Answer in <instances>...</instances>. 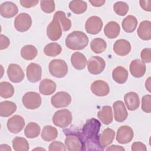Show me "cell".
Returning a JSON list of instances; mask_svg holds the SVG:
<instances>
[{"label": "cell", "instance_id": "32", "mask_svg": "<svg viewBox=\"0 0 151 151\" xmlns=\"http://www.w3.org/2000/svg\"><path fill=\"white\" fill-rule=\"evenodd\" d=\"M40 131L41 128L39 124L35 122H30L26 126L24 133L27 138L34 139L39 136Z\"/></svg>", "mask_w": 151, "mask_h": 151}, {"label": "cell", "instance_id": "14", "mask_svg": "<svg viewBox=\"0 0 151 151\" xmlns=\"http://www.w3.org/2000/svg\"><path fill=\"white\" fill-rule=\"evenodd\" d=\"M25 124V120L22 116L14 115L8 120L6 126L11 133H18L24 129Z\"/></svg>", "mask_w": 151, "mask_h": 151}, {"label": "cell", "instance_id": "6", "mask_svg": "<svg viewBox=\"0 0 151 151\" xmlns=\"http://www.w3.org/2000/svg\"><path fill=\"white\" fill-rule=\"evenodd\" d=\"M22 101L25 108L34 110L38 109L41 106L42 100L40 95L38 93L29 91L23 96Z\"/></svg>", "mask_w": 151, "mask_h": 151}, {"label": "cell", "instance_id": "26", "mask_svg": "<svg viewBox=\"0 0 151 151\" xmlns=\"http://www.w3.org/2000/svg\"><path fill=\"white\" fill-rule=\"evenodd\" d=\"M120 31V25L115 21L109 22L104 28V33L105 35L110 39L116 38L119 35Z\"/></svg>", "mask_w": 151, "mask_h": 151}, {"label": "cell", "instance_id": "43", "mask_svg": "<svg viewBox=\"0 0 151 151\" xmlns=\"http://www.w3.org/2000/svg\"><path fill=\"white\" fill-rule=\"evenodd\" d=\"M48 150L50 151H56V150H66L65 146L59 141H54L50 143L49 145Z\"/></svg>", "mask_w": 151, "mask_h": 151}, {"label": "cell", "instance_id": "28", "mask_svg": "<svg viewBox=\"0 0 151 151\" xmlns=\"http://www.w3.org/2000/svg\"><path fill=\"white\" fill-rule=\"evenodd\" d=\"M97 117L106 125L110 124L113 121L112 109L110 106H104L98 111Z\"/></svg>", "mask_w": 151, "mask_h": 151}, {"label": "cell", "instance_id": "38", "mask_svg": "<svg viewBox=\"0 0 151 151\" xmlns=\"http://www.w3.org/2000/svg\"><path fill=\"white\" fill-rule=\"evenodd\" d=\"M13 149L15 151H27L29 150V143L26 139L17 136L12 142Z\"/></svg>", "mask_w": 151, "mask_h": 151}, {"label": "cell", "instance_id": "36", "mask_svg": "<svg viewBox=\"0 0 151 151\" xmlns=\"http://www.w3.org/2000/svg\"><path fill=\"white\" fill-rule=\"evenodd\" d=\"M90 48L94 52L100 54L106 50L107 48V43L103 39L101 38H96L91 41Z\"/></svg>", "mask_w": 151, "mask_h": 151}, {"label": "cell", "instance_id": "25", "mask_svg": "<svg viewBox=\"0 0 151 151\" xmlns=\"http://www.w3.org/2000/svg\"><path fill=\"white\" fill-rule=\"evenodd\" d=\"M56 87L57 86L54 81L48 78H45L40 83L39 91L42 95L48 96L55 92Z\"/></svg>", "mask_w": 151, "mask_h": 151}, {"label": "cell", "instance_id": "45", "mask_svg": "<svg viewBox=\"0 0 151 151\" xmlns=\"http://www.w3.org/2000/svg\"><path fill=\"white\" fill-rule=\"evenodd\" d=\"M10 44L9 39L5 35L1 34L0 35V50H2L8 47Z\"/></svg>", "mask_w": 151, "mask_h": 151}, {"label": "cell", "instance_id": "15", "mask_svg": "<svg viewBox=\"0 0 151 151\" xmlns=\"http://www.w3.org/2000/svg\"><path fill=\"white\" fill-rule=\"evenodd\" d=\"M42 76L41 67L34 63H30L27 67V77L29 81L36 83L40 81Z\"/></svg>", "mask_w": 151, "mask_h": 151}, {"label": "cell", "instance_id": "29", "mask_svg": "<svg viewBox=\"0 0 151 151\" xmlns=\"http://www.w3.org/2000/svg\"><path fill=\"white\" fill-rule=\"evenodd\" d=\"M17 105L11 101H4L0 103V116L9 117L17 110Z\"/></svg>", "mask_w": 151, "mask_h": 151}, {"label": "cell", "instance_id": "3", "mask_svg": "<svg viewBox=\"0 0 151 151\" xmlns=\"http://www.w3.org/2000/svg\"><path fill=\"white\" fill-rule=\"evenodd\" d=\"M66 137L65 145L69 151H80L83 150V143L80 136L78 130H71L70 129L63 130Z\"/></svg>", "mask_w": 151, "mask_h": 151}, {"label": "cell", "instance_id": "39", "mask_svg": "<svg viewBox=\"0 0 151 151\" xmlns=\"http://www.w3.org/2000/svg\"><path fill=\"white\" fill-rule=\"evenodd\" d=\"M14 94V88L13 86L7 81L0 83V96L4 99L11 97Z\"/></svg>", "mask_w": 151, "mask_h": 151}, {"label": "cell", "instance_id": "9", "mask_svg": "<svg viewBox=\"0 0 151 151\" xmlns=\"http://www.w3.org/2000/svg\"><path fill=\"white\" fill-rule=\"evenodd\" d=\"M62 28L57 18L53 17L52 21L47 27L46 33L48 38L51 41L59 40L62 35Z\"/></svg>", "mask_w": 151, "mask_h": 151}, {"label": "cell", "instance_id": "12", "mask_svg": "<svg viewBox=\"0 0 151 151\" xmlns=\"http://www.w3.org/2000/svg\"><path fill=\"white\" fill-rule=\"evenodd\" d=\"M103 27V21L97 16H91L89 17L85 24V28L87 33L96 35L99 33Z\"/></svg>", "mask_w": 151, "mask_h": 151}, {"label": "cell", "instance_id": "53", "mask_svg": "<svg viewBox=\"0 0 151 151\" xmlns=\"http://www.w3.org/2000/svg\"><path fill=\"white\" fill-rule=\"evenodd\" d=\"M39 149H41V150H45V149H43V148H35V149H34V150H39Z\"/></svg>", "mask_w": 151, "mask_h": 151}, {"label": "cell", "instance_id": "22", "mask_svg": "<svg viewBox=\"0 0 151 151\" xmlns=\"http://www.w3.org/2000/svg\"><path fill=\"white\" fill-rule=\"evenodd\" d=\"M115 132L110 128H106L99 134V143L103 150L113 142Z\"/></svg>", "mask_w": 151, "mask_h": 151}, {"label": "cell", "instance_id": "13", "mask_svg": "<svg viewBox=\"0 0 151 151\" xmlns=\"http://www.w3.org/2000/svg\"><path fill=\"white\" fill-rule=\"evenodd\" d=\"M133 136V130L130 126H122L117 130L116 140L120 144H126L132 140Z\"/></svg>", "mask_w": 151, "mask_h": 151}, {"label": "cell", "instance_id": "40", "mask_svg": "<svg viewBox=\"0 0 151 151\" xmlns=\"http://www.w3.org/2000/svg\"><path fill=\"white\" fill-rule=\"evenodd\" d=\"M113 9L118 15L124 16L129 11V5L124 2L118 1L114 4Z\"/></svg>", "mask_w": 151, "mask_h": 151}, {"label": "cell", "instance_id": "20", "mask_svg": "<svg viewBox=\"0 0 151 151\" xmlns=\"http://www.w3.org/2000/svg\"><path fill=\"white\" fill-rule=\"evenodd\" d=\"M113 51L118 55L125 56L131 51L130 43L124 39L118 40L114 44Z\"/></svg>", "mask_w": 151, "mask_h": 151}, {"label": "cell", "instance_id": "23", "mask_svg": "<svg viewBox=\"0 0 151 151\" xmlns=\"http://www.w3.org/2000/svg\"><path fill=\"white\" fill-rule=\"evenodd\" d=\"M137 35L139 38L145 41L151 39V22L150 21L145 20L140 22L137 28Z\"/></svg>", "mask_w": 151, "mask_h": 151}, {"label": "cell", "instance_id": "33", "mask_svg": "<svg viewBox=\"0 0 151 151\" xmlns=\"http://www.w3.org/2000/svg\"><path fill=\"white\" fill-rule=\"evenodd\" d=\"M38 53L37 49L32 45H26L21 50V55L26 60H32L35 58Z\"/></svg>", "mask_w": 151, "mask_h": 151}, {"label": "cell", "instance_id": "37", "mask_svg": "<svg viewBox=\"0 0 151 151\" xmlns=\"http://www.w3.org/2000/svg\"><path fill=\"white\" fill-rule=\"evenodd\" d=\"M62 51V47L57 42H51L46 45L44 48V54L49 57L58 55Z\"/></svg>", "mask_w": 151, "mask_h": 151}, {"label": "cell", "instance_id": "27", "mask_svg": "<svg viewBox=\"0 0 151 151\" xmlns=\"http://www.w3.org/2000/svg\"><path fill=\"white\" fill-rule=\"evenodd\" d=\"M112 78L118 84L124 83L128 78V71L123 67L118 66L112 71Z\"/></svg>", "mask_w": 151, "mask_h": 151}, {"label": "cell", "instance_id": "30", "mask_svg": "<svg viewBox=\"0 0 151 151\" xmlns=\"http://www.w3.org/2000/svg\"><path fill=\"white\" fill-rule=\"evenodd\" d=\"M122 25L125 32L131 33L136 29L137 25V20L134 16L128 15L123 20Z\"/></svg>", "mask_w": 151, "mask_h": 151}, {"label": "cell", "instance_id": "8", "mask_svg": "<svg viewBox=\"0 0 151 151\" xmlns=\"http://www.w3.org/2000/svg\"><path fill=\"white\" fill-rule=\"evenodd\" d=\"M32 25V19L27 13H20L15 18L14 27L19 32H24L28 31Z\"/></svg>", "mask_w": 151, "mask_h": 151}, {"label": "cell", "instance_id": "17", "mask_svg": "<svg viewBox=\"0 0 151 151\" xmlns=\"http://www.w3.org/2000/svg\"><path fill=\"white\" fill-rule=\"evenodd\" d=\"M114 119L117 122H123L126 120L128 113L124 103L121 100L116 101L113 104Z\"/></svg>", "mask_w": 151, "mask_h": 151}, {"label": "cell", "instance_id": "51", "mask_svg": "<svg viewBox=\"0 0 151 151\" xmlns=\"http://www.w3.org/2000/svg\"><path fill=\"white\" fill-rule=\"evenodd\" d=\"M0 150H1V151H2V150L11 151V148L8 145L3 144V145H0Z\"/></svg>", "mask_w": 151, "mask_h": 151}, {"label": "cell", "instance_id": "16", "mask_svg": "<svg viewBox=\"0 0 151 151\" xmlns=\"http://www.w3.org/2000/svg\"><path fill=\"white\" fill-rule=\"evenodd\" d=\"M90 88L94 95L99 97L106 96L110 92L109 84L106 81L101 80L94 81L91 84Z\"/></svg>", "mask_w": 151, "mask_h": 151}, {"label": "cell", "instance_id": "4", "mask_svg": "<svg viewBox=\"0 0 151 151\" xmlns=\"http://www.w3.org/2000/svg\"><path fill=\"white\" fill-rule=\"evenodd\" d=\"M50 73L57 78L64 77L68 73V66L65 61L61 59H54L49 63Z\"/></svg>", "mask_w": 151, "mask_h": 151}, {"label": "cell", "instance_id": "19", "mask_svg": "<svg viewBox=\"0 0 151 151\" xmlns=\"http://www.w3.org/2000/svg\"><path fill=\"white\" fill-rule=\"evenodd\" d=\"M18 12L17 6L12 2H4L0 5V14L4 18H12L17 15Z\"/></svg>", "mask_w": 151, "mask_h": 151}, {"label": "cell", "instance_id": "18", "mask_svg": "<svg viewBox=\"0 0 151 151\" xmlns=\"http://www.w3.org/2000/svg\"><path fill=\"white\" fill-rule=\"evenodd\" d=\"M129 70L133 77L136 78L142 77L146 73L145 63L139 59L134 60L130 63Z\"/></svg>", "mask_w": 151, "mask_h": 151}, {"label": "cell", "instance_id": "31", "mask_svg": "<svg viewBox=\"0 0 151 151\" xmlns=\"http://www.w3.org/2000/svg\"><path fill=\"white\" fill-rule=\"evenodd\" d=\"M58 131L56 128L50 126H45L41 132V138L46 142H51L57 138Z\"/></svg>", "mask_w": 151, "mask_h": 151}, {"label": "cell", "instance_id": "21", "mask_svg": "<svg viewBox=\"0 0 151 151\" xmlns=\"http://www.w3.org/2000/svg\"><path fill=\"white\" fill-rule=\"evenodd\" d=\"M124 100L128 110L134 111L139 108L140 99L136 93L131 91L126 93L124 96Z\"/></svg>", "mask_w": 151, "mask_h": 151}, {"label": "cell", "instance_id": "35", "mask_svg": "<svg viewBox=\"0 0 151 151\" xmlns=\"http://www.w3.org/2000/svg\"><path fill=\"white\" fill-rule=\"evenodd\" d=\"M54 17L57 18L61 26L62 29L64 31H68L71 27V20L68 18L64 12L61 11H57L54 15Z\"/></svg>", "mask_w": 151, "mask_h": 151}, {"label": "cell", "instance_id": "5", "mask_svg": "<svg viewBox=\"0 0 151 151\" xmlns=\"http://www.w3.org/2000/svg\"><path fill=\"white\" fill-rule=\"evenodd\" d=\"M71 113L67 109H61L55 112L52 117L54 124L60 128L68 127L72 122Z\"/></svg>", "mask_w": 151, "mask_h": 151}, {"label": "cell", "instance_id": "49", "mask_svg": "<svg viewBox=\"0 0 151 151\" xmlns=\"http://www.w3.org/2000/svg\"><path fill=\"white\" fill-rule=\"evenodd\" d=\"M104 0H90L89 2L93 6L96 7L101 6L105 3Z\"/></svg>", "mask_w": 151, "mask_h": 151}, {"label": "cell", "instance_id": "48", "mask_svg": "<svg viewBox=\"0 0 151 151\" xmlns=\"http://www.w3.org/2000/svg\"><path fill=\"white\" fill-rule=\"evenodd\" d=\"M140 5L141 8L146 11L150 12L151 11V1H139Z\"/></svg>", "mask_w": 151, "mask_h": 151}, {"label": "cell", "instance_id": "41", "mask_svg": "<svg viewBox=\"0 0 151 151\" xmlns=\"http://www.w3.org/2000/svg\"><path fill=\"white\" fill-rule=\"evenodd\" d=\"M40 6L43 12L50 14L55 10V2L54 1H41Z\"/></svg>", "mask_w": 151, "mask_h": 151}, {"label": "cell", "instance_id": "42", "mask_svg": "<svg viewBox=\"0 0 151 151\" xmlns=\"http://www.w3.org/2000/svg\"><path fill=\"white\" fill-rule=\"evenodd\" d=\"M142 109L145 113L151 112V96L147 94L142 99Z\"/></svg>", "mask_w": 151, "mask_h": 151}, {"label": "cell", "instance_id": "7", "mask_svg": "<svg viewBox=\"0 0 151 151\" xmlns=\"http://www.w3.org/2000/svg\"><path fill=\"white\" fill-rule=\"evenodd\" d=\"M88 71L92 74L97 75L101 73L106 67L103 58L99 56H93L87 61Z\"/></svg>", "mask_w": 151, "mask_h": 151}, {"label": "cell", "instance_id": "10", "mask_svg": "<svg viewBox=\"0 0 151 151\" xmlns=\"http://www.w3.org/2000/svg\"><path fill=\"white\" fill-rule=\"evenodd\" d=\"M71 101V96L65 91H59L51 98V103L55 108H63L68 106Z\"/></svg>", "mask_w": 151, "mask_h": 151}, {"label": "cell", "instance_id": "52", "mask_svg": "<svg viewBox=\"0 0 151 151\" xmlns=\"http://www.w3.org/2000/svg\"><path fill=\"white\" fill-rule=\"evenodd\" d=\"M145 87L147 90L150 92V77H149L145 82Z\"/></svg>", "mask_w": 151, "mask_h": 151}, {"label": "cell", "instance_id": "24", "mask_svg": "<svg viewBox=\"0 0 151 151\" xmlns=\"http://www.w3.org/2000/svg\"><path fill=\"white\" fill-rule=\"evenodd\" d=\"M71 63L75 69L81 70L84 69L86 67L87 60L83 53L75 52L71 57Z\"/></svg>", "mask_w": 151, "mask_h": 151}, {"label": "cell", "instance_id": "47", "mask_svg": "<svg viewBox=\"0 0 151 151\" xmlns=\"http://www.w3.org/2000/svg\"><path fill=\"white\" fill-rule=\"evenodd\" d=\"M38 0H21L19 1L21 5L24 7V8H31L33 6H35L37 5V4L38 3Z\"/></svg>", "mask_w": 151, "mask_h": 151}, {"label": "cell", "instance_id": "50", "mask_svg": "<svg viewBox=\"0 0 151 151\" xmlns=\"http://www.w3.org/2000/svg\"><path fill=\"white\" fill-rule=\"evenodd\" d=\"M106 150H118V151H120V150H125L124 148L122 146H117V145H111L110 147H107L106 149Z\"/></svg>", "mask_w": 151, "mask_h": 151}, {"label": "cell", "instance_id": "34", "mask_svg": "<svg viewBox=\"0 0 151 151\" xmlns=\"http://www.w3.org/2000/svg\"><path fill=\"white\" fill-rule=\"evenodd\" d=\"M70 9L76 14H81L84 13L87 9V4L84 1L74 0L69 3Z\"/></svg>", "mask_w": 151, "mask_h": 151}, {"label": "cell", "instance_id": "44", "mask_svg": "<svg viewBox=\"0 0 151 151\" xmlns=\"http://www.w3.org/2000/svg\"><path fill=\"white\" fill-rule=\"evenodd\" d=\"M142 61L144 63H149L151 61V49L150 48H144L140 53Z\"/></svg>", "mask_w": 151, "mask_h": 151}, {"label": "cell", "instance_id": "1", "mask_svg": "<svg viewBox=\"0 0 151 151\" xmlns=\"http://www.w3.org/2000/svg\"><path fill=\"white\" fill-rule=\"evenodd\" d=\"M100 122L96 119H88L80 132L83 143V150H103L99 143Z\"/></svg>", "mask_w": 151, "mask_h": 151}, {"label": "cell", "instance_id": "2", "mask_svg": "<svg viewBox=\"0 0 151 151\" xmlns=\"http://www.w3.org/2000/svg\"><path fill=\"white\" fill-rule=\"evenodd\" d=\"M88 43L87 35L80 31H74L69 34L65 39L67 47L72 50H81L86 47Z\"/></svg>", "mask_w": 151, "mask_h": 151}, {"label": "cell", "instance_id": "11", "mask_svg": "<svg viewBox=\"0 0 151 151\" xmlns=\"http://www.w3.org/2000/svg\"><path fill=\"white\" fill-rule=\"evenodd\" d=\"M6 73L9 80L15 83L21 82L25 77L22 68L17 64H10L8 67Z\"/></svg>", "mask_w": 151, "mask_h": 151}, {"label": "cell", "instance_id": "46", "mask_svg": "<svg viewBox=\"0 0 151 151\" xmlns=\"http://www.w3.org/2000/svg\"><path fill=\"white\" fill-rule=\"evenodd\" d=\"M131 149L133 151H146L147 150V148L146 145L143 143L140 142H136L132 144Z\"/></svg>", "mask_w": 151, "mask_h": 151}]
</instances>
